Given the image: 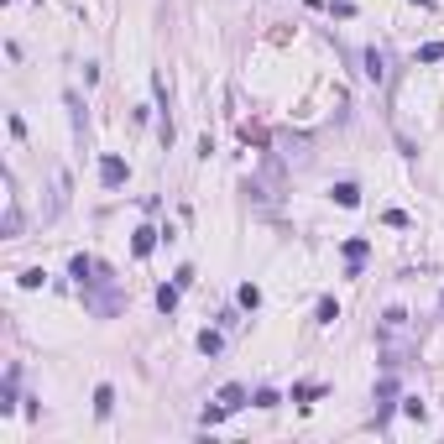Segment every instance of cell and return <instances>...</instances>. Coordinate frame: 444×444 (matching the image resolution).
Instances as JSON below:
<instances>
[{
	"mask_svg": "<svg viewBox=\"0 0 444 444\" xmlns=\"http://www.w3.org/2000/svg\"><path fill=\"white\" fill-rule=\"evenodd\" d=\"M110 408H115V387L100 382V387H94V413H100V419H110Z\"/></svg>",
	"mask_w": 444,
	"mask_h": 444,
	"instance_id": "52a82bcc",
	"label": "cell"
},
{
	"mask_svg": "<svg viewBox=\"0 0 444 444\" xmlns=\"http://www.w3.org/2000/svg\"><path fill=\"white\" fill-rule=\"evenodd\" d=\"M382 325H387V329H397V325H408V314H402V308H387Z\"/></svg>",
	"mask_w": 444,
	"mask_h": 444,
	"instance_id": "ffe728a7",
	"label": "cell"
},
{
	"mask_svg": "<svg viewBox=\"0 0 444 444\" xmlns=\"http://www.w3.org/2000/svg\"><path fill=\"white\" fill-rule=\"evenodd\" d=\"M439 308H444V298H439Z\"/></svg>",
	"mask_w": 444,
	"mask_h": 444,
	"instance_id": "44dd1931",
	"label": "cell"
},
{
	"mask_svg": "<svg viewBox=\"0 0 444 444\" xmlns=\"http://www.w3.org/2000/svg\"><path fill=\"white\" fill-rule=\"evenodd\" d=\"M178 282H173V288H157V308H163V314H173V308H178Z\"/></svg>",
	"mask_w": 444,
	"mask_h": 444,
	"instance_id": "30bf717a",
	"label": "cell"
},
{
	"mask_svg": "<svg viewBox=\"0 0 444 444\" xmlns=\"http://www.w3.org/2000/svg\"><path fill=\"white\" fill-rule=\"evenodd\" d=\"M157 235H163V230L141 225V230H136V240H131V251H136V257H152V251H157Z\"/></svg>",
	"mask_w": 444,
	"mask_h": 444,
	"instance_id": "5b68a950",
	"label": "cell"
},
{
	"mask_svg": "<svg viewBox=\"0 0 444 444\" xmlns=\"http://www.w3.org/2000/svg\"><path fill=\"white\" fill-rule=\"evenodd\" d=\"M16 230H21V204L11 199V204H6V235H16Z\"/></svg>",
	"mask_w": 444,
	"mask_h": 444,
	"instance_id": "2e32d148",
	"label": "cell"
},
{
	"mask_svg": "<svg viewBox=\"0 0 444 444\" xmlns=\"http://www.w3.org/2000/svg\"><path fill=\"white\" fill-rule=\"evenodd\" d=\"M329 194H334V204H340V209H356V204H361V188H356V183H334Z\"/></svg>",
	"mask_w": 444,
	"mask_h": 444,
	"instance_id": "ba28073f",
	"label": "cell"
},
{
	"mask_svg": "<svg viewBox=\"0 0 444 444\" xmlns=\"http://www.w3.org/2000/svg\"><path fill=\"white\" fill-rule=\"evenodd\" d=\"M382 74H387V58L376 47H366V78H382Z\"/></svg>",
	"mask_w": 444,
	"mask_h": 444,
	"instance_id": "8fae6325",
	"label": "cell"
},
{
	"mask_svg": "<svg viewBox=\"0 0 444 444\" xmlns=\"http://www.w3.org/2000/svg\"><path fill=\"white\" fill-rule=\"evenodd\" d=\"M314 314H319V325H334V319H340V303H334V298H319Z\"/></svg>",
	"mask_w": 444,
	"mask_h": 444,
	"instance_id": "4fadbf2b",
	"label": "cell"
},
{
	"mask_svg": "<svg viewBox=\"0 0 444 444\" xmlns=\"http://www.w3.org/2000/svg\"><path fill=\"white\" fill-rule=\"evenodd\" d=\"M251 402H257V408H277V402H282V397L272 392V387H257V397H251Z\"/></svg>",
	"mask_w": 444,
	"mask_h": 444,
	"instance_id": "ac0fdd59",
	"label": "cell"
},
{
	"mask_svg": "<svg viewBox=\"0 0 444 444\" xmlns=\"http://www.w3.org/2000/svg\"><path fill=\"white\" fill-rule=\"evenodd\" d=\"M100 183H105V188H126V163H120L115 152L100 157Z\"/></svg>",
	"mask_w": 444,
	"mask_h": 444,
	"instance_id": "3957f363",
	"label": "cell"
},
{
	"mask_svg": "<svg viewBox=\"0 0 444 444\" xmlns=\"http://www.w3.org/2000/svg\"><path fill=\"white\" fill-rule=\"evenodd\" d=\"M319 397H325V382H298V387H293V402H303V408L319 402Z\"/></svg>",
	"mask_w": 444,
	"mask_h": 444,
	"instance_id": "9c48e42d",
	"label": "cell"
},
{
	"mask_svg": "<svg viewBox=\"0 0 444 444\" xmlns=\"http://www.w3.org/2000/svg\"><path fill=\"white\" fill-rule=\"evenodd\" d=\"M340 251H345V267H351V277H361V267H366V257H371V240H366V235H351Z\"/></svg>",
	"mask_w": 444,
	"mask_h": 444,
	"instance_id": "7a4b0ae2",
	"label": "cell"
},
{
	"mask_svg": "<svg viewBox=\"0 0 444 444\" xmlns=\"http://www.w3.org/2000/svg\"><path fill=\"white\" fill-rule=\"evenodd\" d=\"M235 298H240V308H257V303H262V288H257V282H246Z\"/></svg>",
	"mask_w": 444,
	"mask_h": 444,
	"instance_id": "9a60e30c",
	"label": "cell"
},
{
	"mask_svg": "<svg viewBox=\"0 0 444 444\" xmlns=\"http://www.w3.org/2000/svg\"><path fill=\"white\" fill-rule=\"evenodd\" d=\"M246 397H251V392H246L240 382H225V387H220V402H225L230 413H235V408H246Z\"/></svg>",
	"mask_w": 444,
	"mask_h": 444,
	"instance_id": "8992f818",
	"label": "cell"
},
{
	"mask_svg": "<svg viewBox=\"0 0 444 444\" xmlns=\"http://www.w3.org/2000/svg\"><path fill=\"white\" fill-rule=\"evenodd\" d=\"M42 277H47L42 267H26V272H21V288H42Z\"/></svg>",
	"mask_w": 444,
	"mask_h": 444,
	"instance_id": "d6986e66",
	"label": "cell"
},
{
	"mask_svg": "<svg viewBox=\"0 0 444 444\" xmlns=\"http://www.w3.org/2000/svg\"><path fill=\"white\" fill-rule=\"evenodd\" d=\"M225 413H230V408H225V402H209V408H204V413H199V423H204V428H214V423H220V419H225Z\"/></svg>",
	"mask_w": 444,
	"mask_h": 444,
	"instance_id": "5bb4252c",
	"label": "cell"
},
{
	"mask_svg": "<svg viewBox=\"0 0 444 444\" xmlns=\"http://www.w3.org/2000/svg\"><path fill=\"white\" fill-rule=\"evenodd\" d=\"M444 58V42H423L419 47V63H439Z\"/></svg>",
	"mask_w": 444,
	"mask_h": 444,
	"instance_id": "e0dca14e",
	"label": "cell"
},
{
	"mask_svg": "<svg viewBox=\"0 0 444 444\" xmlns=\"http://www.w3.org/2000/svg\"><path fill=\"white\" fill-rule=\"evenodd\" d=\"M199 351H204V356H220V351H225V340H220L214 329H204V334H199Z\"/></svg>",
	"mask_w": 444,
	"mask_h": 444,
	"instance_id": "7c38bea8",
	"label": "cell"
},
{
	"mask_svg": "<svg viewBox=\"0 0 444 444\" xmlns=\"http://www.w3.org/2000/svg\"><path fill=\"white\" fill-rule=\"evenodd\" d=\"M69 277L78 282V288H94V282H110V267H105V262H94V257H84V251H78V257L69 262Z\"/></svg>",
	"mask_w": 444,
	"mask_h": 444,
	"instance_id": "6da1fadb",
	"label": "cell"
},
{
	"mask_svg": "<svg viewBox=\"0 0 444 444\" xmlns=\"http://www.w3.org/2000/svg\"><path fill=\"white\" fill-rule=\"evenodd\" d=\"M392 397H397V382H392V376H382V382H376V423H387Z\"/></svg>",
	"mask_w": 444,
	"mask_h": 444,
	"instance_id": "277c9868",
	"label": "cell"
}]
</instances>
